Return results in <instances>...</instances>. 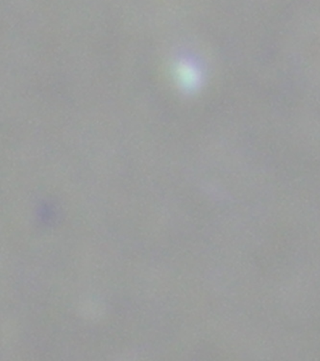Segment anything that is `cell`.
Segmentation results:
<instances>
[{"mask_svg":"<svg viewBox=\"0 0 320 361\" xmlns=\"http://www.w3.org/2000/svg\"><path fill=\"white\" fill-rule=\"evenodd\" d=\"M199 73L195 66L186 64L185 67L180 68L181 79L188 87L195 86L199 79Z\"/></svg>","mask_w":320,"mask_h":361,"instance_id":"obj_1","label":"cell"}]
</instances>
